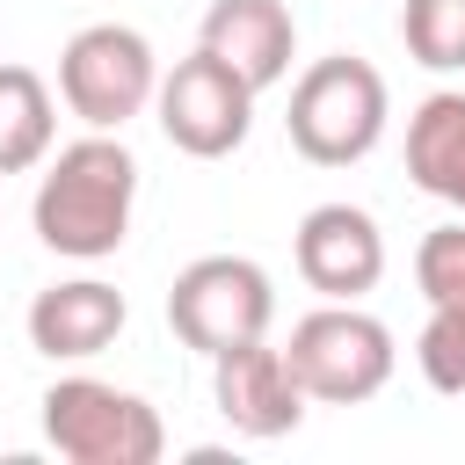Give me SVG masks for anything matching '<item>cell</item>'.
Listing matches in <instances>:
<instances>
[{
    "mask_svg": "<svg viewBox=\"0 0 465 465\" xmlns=\"http://www.w3.org/2000/svg\"><path fill=\"white\" fill-rule=\"evenodd\" d=\"M131 203H138V160L116 131H87L58 153H44L36 174V240L65 262H102L124 247L131 232Z\"/></svg>",
    "mask_w": 465,
    "mask_h": 465,
    "instance_id": "cell-1",
    "label": "cell"
},
{
    "mask_svg": "<svg viewBox=\"0 0 465 465\" xmlns=\"http://www.w3.org/2000/svg\"><path fill=\"white\" fill-rule=\"evenodd\" d=\"M385 116H392L385 73L371 58H356V51H334V58H312L291 80L283 131L312 167H356L385 138Z\"/></svg>",
    "mask_w": 465,
    "mask_h": 465,
    "instance_id": "cell-2",
    "label": "cell"
},
{
    "mask_svg": "<svg viewBox=\"0 0 465 465\" xmlns=\"http://www.w3.org/2000/svg\"><path fill=\"white\" fill-rule=\"evenodd\" d=\"M283 356H291L305 400H320V407H363V400H378L392 385V363H400L392 327L378 312H363L356 298H327L320 312H305L291 327Z\"/></svg>",
    "mask_w": 465,
    "mask_h": 465,
    "instance_id": "cell-3",
    "label": "cell"
},
{
    "mask_svg": "<svg viewBox=\"0 0 465 465\" xmlns=\"http://www.w3.org/2000/svg\"><path fill=\"white\" fill-rule=\"evenodd\" d=\"M44 443L65 465H160V407L109 378H58L44 392Z\"/></svg>",
    "mask_w": 465,
    "mask_h": 465,
    "instance_id": "cell-4",
    "label": "cell"
},
{
    "mask_svg": "<svg viewBox=\"0 0 465 465\" xmlns=\"http://www.w3.org/2000/svg\"><path fill=\"white\" fill-rule=\"evenodd\" d=\"M160 87V58L131 22H87L58 51V102L87 131H124Z\"/></svg>",
    "mask_w": 465,
    "mask_h": 465,
    "instance_id": "cell-5",
    "label": "cell"
},
{
    "mask_svg": "<svg viewBox=\"0 0 465 465\" xmlns=\"http://www.w3.org/2000/svg\"><path fill=\"white\" fill-rule=\"evenodd\" d=\"M269 320H276V283L247 254H196L167 291V327L196 356L240 349V341L269 334Z\"/></svg>",
    "mask_w": 465,
    "mask_h": 465,
    "instance_id": "cell-6",
    "label": "cell"
},
{
    "mask_svg": "<svg viewBox=\"0 0 465 465\" xmlns=\"http://www.w3.org/2000/svg\"><path fill=\"white\" fill-rule=\"evenodd\" d=\"M153 109H160V131H167L174 153H189V160H225V153L247 145L254 87H247L225 58H211V51L196 44L189 58H174V65L160 73Z\"/></svg>",
    "mask_w": 465,
    "mask_h": 465,
    "instance_id": "cell-7",
    "label": "cell"
},
{
    "mask_svg": "<svg viewBox=\"0 0 465 465\" xmlns=\"http://www.w3.org/2000/svg\"><path fill=\"white\" fill-rule=\"evenodd\" d=\"M211 400H218V414H225L240 436H254V443L291 436V429L305 421V407H312L305 385H298V371H291V356H283V341H269V334L211 356Z\"/></svg>",
    "mask_w": 465,
    "mask_h": 465,
    "instance_id": "cell-8",
    "label": "cell"
},
{
    "mask_svg": "<svg viewBox=\"0 0 465 465\" xmlns=\"http://www.w3.org/2000/svg\"><path fill=\"white\" fill-rule=\"evenodd\" d=\"M291 262L320 298H363L385 276V232L356 203H312L291 232Z\"/></svg>",
    "mask_w": 465,
    "mask_h": 465,
    "instance_id": "cell-9",
    "label": "cell"
},
{
    "mask_svg": "<svg viewBox=\"0 0 465 465\" xmlns=\"http://www.w3.org/2000/svg\"><path fill=\"white\" fill-rule=\"evenodd\" d=\"M196 44L211 58H225L254 94L283 87L291 80V58H298V22L283 0H211L203 7V29Z\"/></svg>",
    "mask_w": 465,
    "mask_h": 465,
    "instance_id": "cell-10",
    "label": "cell"
},
{
    "mask_svg": "<svg viewBox=\"0 0 465 465\" xmlns=\"http://www.w3.org/2000/svg\"><path fill=\"white\" fill-rule=\"evenodd\" d=\"M29 349L51 356V363H87L102 356L116 334H124V291L102 283V276H65L51 291L29 298Z\"/></svg>",
    "mask_w": 465,
    "mask_h": 465,
    "instance_id": "cell-11",
    "label": "cell"
},
{
    "mask_svg": "<svg viewBox=\"0 0 465 465\" xmlns=\"http://www.w3.org/2000/svg\"><path fill=\"white\" fill-rule=\"evenodd\" d=\"M407 174L421 196L465 211V94L443 87L407 116Z\"/></svg>",
    "mask_w": 465,
    "mask_h": 465,
    "instance_id": "cell-12",
    "label": "cell"
},
{
    "mask_svg": "<svg viewBox=\"0 0 465 465\" xmlns=\"http://www.w3.org/2000/svg\"><path fill=\"white\" fill-rule=\"evenodd\" d=\"M58 138V102L44 87V73L29 65H0V174H29L44 167Z\"/></svg>",
    "mask_w": 465,
    "mask_h": 465,
    "instance_id": "cell-13",
    "label": "cell"
},
{
    "mask_svg": "<svg viewBox=\"0 0 465 465\" xmlns=\"http://www.w3.org/2000/svg\"><path fill=\"white\" fill-rule=\"evenodd\" d=\"M400 44L429 73H465V0H400Z\"/></svg>",
    "mask_w": 465,
    "mask_h": 465,
    "instance_id": "cell-14",
    "label": "cell"
},
{
    "mask_svg": "<svg viewBox=\"0 0 465 465\" xmlns=\"http://www.w3.org/2000/svg\"><path fill=\"white\" fill-rule=\"evenodd\" d=\"M414 363H421V378L436 385V392H465V312H450V305H429V320H421V334H414Z\"/></svg>",
    "mask_w": 465,
    "mask_h": 465,
    "instance_id": "cell-15",
    "label": "cell"
},
{
    "mask_svg": "<svg viewBox=\"0 0 465 465\" xmlns=\"http://www.w3.org/2000/svg\"><path fill=\"white\" fill-rule=\"evenodd\" d=\"M414 283H421L429 305L465 312V225H436V232L414 247Z\"/></svg>",
    "mask_w": 465,
    "mask_h": 465,
    "instance_id": "cell-16",
    "label": "cell"
}]
</instances>
